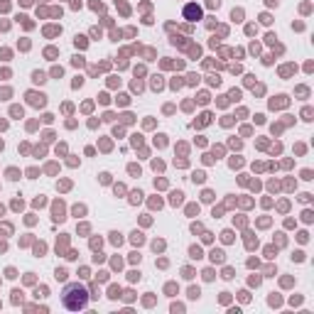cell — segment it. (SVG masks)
<instances>
[{
  "mask_svg": "<svg viewBox=\"0 0 314 314\" xmlns=\"http://www.w3.org/2000/svg\"><path fill=\"white\" fill-rule=\"evenodd\" d=\"M62 302H64L67 309H84L86 302H88V295H86V290H84L81 285H69V287L64 290Z\"/></svg>",
  "mask_w": 314,
  "mask_h": 314,
  "instance_id": "obj_1",
  "label": "cell"
},
{
  "mask_svg": "<svg viewBox=\"0 0 314 314\" xmlns=\"http://www.w3.org/2000/svg\"><path fill=\"white\" fill-rule=\"evenodd\" d=\"M184 17L187 20H201V7L199 5H187L184 7Z\"/></svg>",
  "mask_w": 314,
  "mask_h": 314,
  "instance_id": "obj_2",
  "label": "cell"
},
{
  "mask_svg": "<svg viewBox=\"0 0 314 314\" xmlns=\"http://www.w3.org/2000/svg\"><path fill=\"white\" fill-rule=\"evenodd\" d=\"M27 98H30L32 105H44V96H42V93H39V96H37V93H30Z\"/></svg>",
  "mask_w": 314,
  "mask_h": 314,
  "instance_id": "obj_3",
  "label": "cell"
},
{
  "mask_svg": "<svg viewBox=\"0 0 314 314\" xmlns=\"http://www.w3.org/2000/svg\"><path fill=\"white\" fill-rule=\"evenodd\" d=\"M32 79H35L37 84H42V81H44V74H42V71H35V74H32Z\"/></svg>",
  "mask_w": 314,
  "mask_h": 314,
  "instance_id": "obj_4",
  "label": "cell"
},
{
  "mask_svg": "<svg viewBox=\"0 0 314 314\" xmlns=\"http://www.w3.org/2000/svg\"><path fill=\"white\" fill-rule=\"evenodd\" d=\"M189 253H191V258H201V250H199V248H196V245H194V248H191V250H189Z\"/></svg>",
  "mask_w": 314,
  "mask_h": 314,
  "instance_id": "obj_5",
  "label": "cell"
}]
</instances>
